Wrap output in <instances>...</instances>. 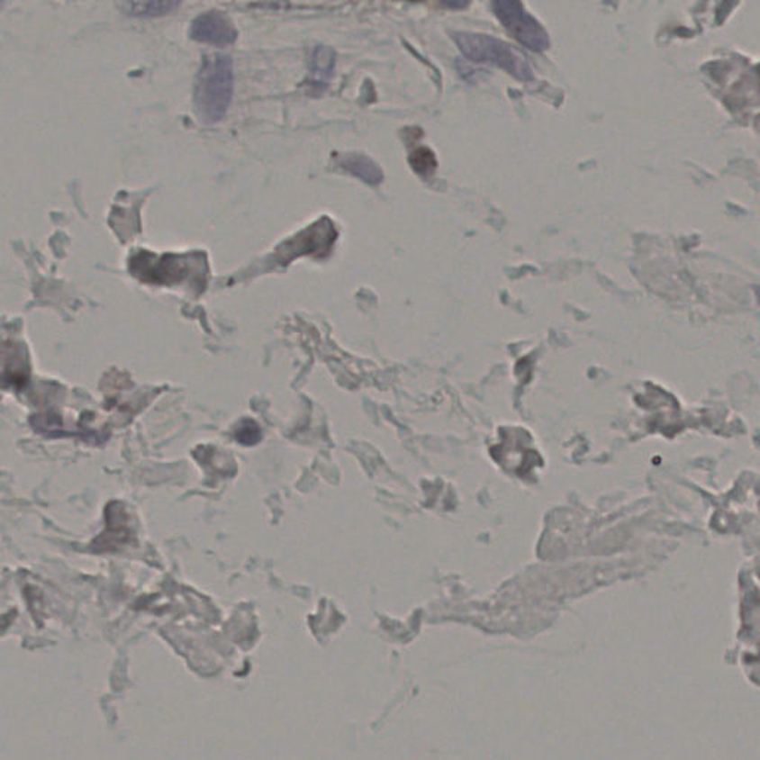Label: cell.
Listing matches in <instances>:
<instances>
[{"label": "cell", "instance_id": "obj_1", "mask_svg": "<svg viewBox=\"0 0 760 760\" xmlns=\"http://www.w3.org/2000/svg\"><path fill=\"white\" fill-rule=\"evenodd\" d=\"M233 97V64L229 55L205 59L195 82L194 102L198 118L216 123L226 116Z\"/></svg>", "mask_w": 760, "mask_h": 760}, {"label": "cell", "instance_id": "obj_2", "mask_svg": "<svg viewBox=\"0 0 760 760\" xmlns=\"http://www.w3.org/2000/svg\"><path fill=\"white\" fill-rule=\"evenodd\" d=\"M457 47L469 59L503 68L520 81H532L533 70L528 59L511 45L487 34L455 33Z\"/></svg>", "mask_w": 760, "mask_h": 760}, {"label": "cell", "instance_id": "obj_3", "mask_svg": "<svg viewBox=\"0 0 760 760\" xmlns=\"http://www.w3.org/2000/svg\"><path fill=\"white\" fill-rule=\"evenodd\" d=\"M493 11L503 27L532 51H544L549 45L548 34L539 23L526 13L520 0H492Z\"/></svg>", "mask_w": 760, "mask_h": 760}, {"label": "cell", "instance_id": "obj_4", "mask_svg": "<svg viewBox=\"0 0 760 760\" xmlns=\"http://www.w3.org/2000/svg\"><path fill=\"white\" fill-rule=\"evenodd\" d=\"M338 232L329 219H321L311 228L293 238L292 241L278 249V258H284L283 263H288L292 258H299L302 254L312 256H326L336 241Z\"/></svg>", "mask_w": 760, "mask_h": 760}, {"label": "cell", "instance_id": "obj_5", "mask_svg": "<svg viewBox=\"0 0 760 760\" xmlns=\"http://www.w3.org/2000/svg\"><path fill=\"white\" fill-rule=\"evenodd\" d=\"M190 36L198 42L208 43L213 47H228L237 41L238 32L224 14L212 11L195 20L190 27Z\"/></svg>", "mask_w": 760, "mask_h": 760}, {"label": "cell", "instance_id": "obj_6", "mask_svg": "<svg viewBox=\"0 0 760 760\" xmlns=\"http://www.w3.org/2000/svg\"><path fill=\"white\" fill-rule=\"evenodd\" d=\"M180 5V0H123L122 8L132 17H161Z\"/></svg>", "mask_w": 760, "mask_h": 760}, {"label": "cell", "instance_id": "obj_7", "mask_svg": "<svg viewBox=\"0 0 760 760\" xmlns=\"http://www.w3.org/2000/svg\"><path fill=\"white\" fill-rule=\"evenodd\" d=\"M343 167L349 169L351 173L364 178L366 182L376 183L380 178V171L376 168V165L368 161L366 158H348L347 161L343 162Z\"/></svg>", "mask_w": 760, "mask_h": 760}, {"label": "cell", "instance_id": "obj_8", "mask_svg": "<svg viewBox=\"0 0 760 760\" xmlns=\"http://www.w3.org/2000/svg\"><path fill=\"white\" fill-rule=\"evenodd\" d=\"M410 164H412L416 173L422 174V176H430V174L434 173L437 162H435L434 153L430 149L421 148L412 153Z\"/></svg>", "mask_w": 760, "mask_h": 760}, {"label": "cell", "instance_id": "obj_9", "mask_svg": "<svg viewBox=\"0 0 760 760\" xmlns=\"http://www.w3.org/2000/svg\"><path fill=\"white\" fill-rule=\"evenodd\" d=\"M237 439L244 444H253L260 439V430L254 421H244L237 431Z\"/></svg>", "mask_w": 760, "mask_h": 760}, {"label": "cell", "instance_id": "obj_10", "mask_svg": "<svg viewBox=\"0 0 760 760\" xmlns=\"http://www.w3.org/2000/svg\"><path fill=\"white\" fill-rule=\"evenodd\" d=\"M469 4V0H443L444 6L452 9H462Z\"/></svg>", "mask_w": 760, "mask_h": 760}]
</instances>
